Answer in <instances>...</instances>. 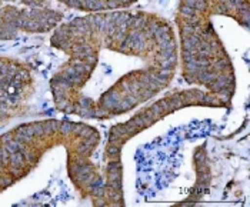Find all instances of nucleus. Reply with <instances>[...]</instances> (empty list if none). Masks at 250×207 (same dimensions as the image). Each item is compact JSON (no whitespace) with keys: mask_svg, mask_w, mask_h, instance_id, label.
I'll return each mask as SVG.
<instances>
[{"mask_svg":"<svg viewBox=\"0 0 250 207\" xmlns=\"http://www.w3.org/2000/svg\"><path fill=\"white\" fill-rule=\"evenodd\" d=\"M50 43L66 55L50 79L53 103L83 120L130 113L166 90L179 69L172 23L130 7L60 23Z\"/></svg>","mask_w":250,"mask_h":207,"instance_id":"f257e3e1","label":"nucleus"},{"mask_svg":"<svg viewBox=\"0 0 250 207\" xmlns=\"http://www.w3.org/2000/svg\"><path fill=\"white\" fill-rule=\"evenodd\" d=\"M102 136L96 127L66 119H42L0 134V194L29 176L46 153L63 147L67 174L83 199L102 206L103 173L93 162Z\"/></svg>","mask_w":250,"mask_h":207,"instance_id":"f03ea898","label":"nucleus"},{"mask_svg":"<svg viewBox=\"0 0 250 207\" xmlns=\"http://www.w3.org/2000/svg\"><path fill=\"white\" fill-rule=\"evenodd\" d=\"M70 9L80 10L84 13L115 10V9H127L132 7L137 0H55Z\"/></svg>","mask_w":250,"mask_h":207,"instance_id":"0eeeda50","label":"nucleus"},{"mask_svg":"<svg viewBox=\"0 0 250 207\" xmlns=\"http://www.w3.org/2000/svg\"><path fill=\"white\" fill-rule=\"evenodd\" d=\"M64 18L46 0H12L0 6V40L20 33H46L55 30Z\"/></svg>","mask_w":250,"mask_h":207,"instance_id":"423d86ee","label":"nucleus"},{"mask_svg":"<svg viewBox=\"0 0 250 207\" xmlns=\"http://www.w3.org/2000/svg\"><path fill=\"white\" fill-rule=\"evenodd\" d=\"M38 80L26 62L0 55V126L32 110Z\"/></svg>","mask_w":250,"mask_h":207,"instance_id":"39448f33","label":"nucleus"},{"mask_svg":"<svg viewBox=\"0 0 250 207\" xmlns=\"http://www.w3.org/2000/svg\"><path fill=\"white\" fill-rule=\"evenodd\" d=\"M186 107H213L229 109L226 103L217 96L203 89L192 87L186 90H176L165 94L160 100H156L150 106H145L136 112L130 119L123 123L115 124L107 136L104 147V166H103V193L102 206H125L123 191V163L122 151L125 145L156 124L169 114L176 113Z\"/></svg>","mask_w":250,"mask_h":207,"instance_id":"20e7f679","label":"nucleus"},{"mask_svg":"<svg viewBox=\"0 0 250 207\" xmlns=\"http://www.w3.org/2000/svg\"><path fill=\"white\" fill-rule=\"evenodd\" d=\"M225 16L249 30L250 0H180L174 21L182 79L217 96L230 109L236 70L217 24Z\"/></svg>","mask_w":250,"mask_h":207,"instance_id":"7ed1b4c3","label":"nucleus"},{"mask_svg":"<svg viewBox=\"0 0 250 207\" xmlns=\"http://www.w3.org/2000/svg\"><path fill=\"white\" fill-rule=\"evenodd\" d=\"M9 1H12V0H0V6L4 4V3H9Z\"/></svg>","mask_w":250,"mask_h":207,"instance_id":"6e6552de","label":"nucleus"}]
</instances>
